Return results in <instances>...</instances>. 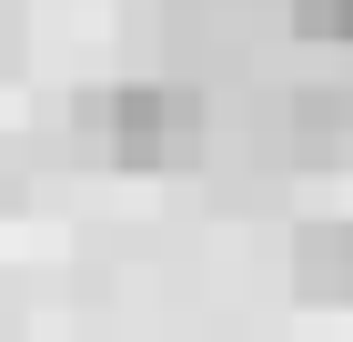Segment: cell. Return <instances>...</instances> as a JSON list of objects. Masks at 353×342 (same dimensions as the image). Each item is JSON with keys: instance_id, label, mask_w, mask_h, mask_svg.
Returning a JSON list of instances; mask_svg holds the SVG:
<instances>
[{"instance_id": "obj_1", "label": "cell", "mask_w": 353, "mask_h": 342, "mask_svg": "<svg viewBox=\"0 0 353 342\" xmlns=\"http://www.w3.org/2000/svg\"><path fill=\"white\" fill-rule=\"evenodd\" d=\"M91 141L121 171H192L212 151V101L182 71H132V81H111L91 101Z\"/></svg>"}, {"instance_id": "obj_3", "label": "cell", "mask_w": 353, "mask_h": 342, "mask_svg": "<svg viewBox=\"0 0 353 342\" xmlns=\"http://www.w3.org/2000/svg\"><path fill=\"white\" fill-rule=\"evenodd\" d=\"M293 10L303 41H333V51H353V0H283Z\"/></svg>"}, {"instance_id": "obj_2", "label": "cell", "mask_w": 353, "mask_h": 342, "mask_svg": "<svg viewBox=\"0 0 353 342\" xmlns=\"http://www.w3.org/2000/svg\"><path fill=\"white\" fill-rule=\"evenodd\" d=\"M293 292L353 302V222H303L293 232Z\"/></svg>"}]
</instances>
